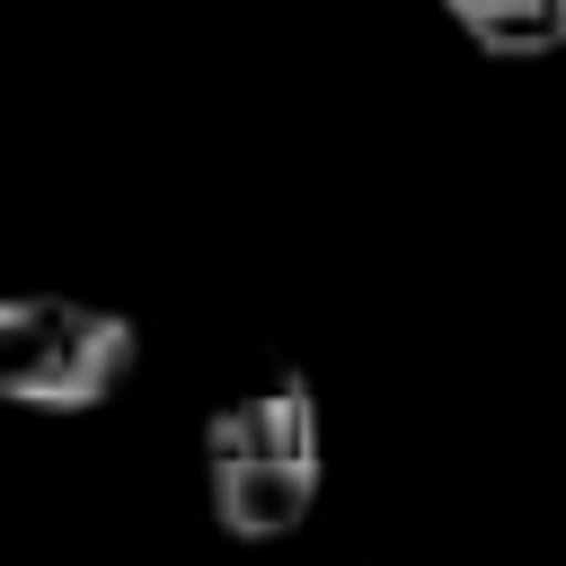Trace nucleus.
<instances>
[{
    "mask_svg": "<svg viewBox=\"0 0 566 566\" xmlns=\"http://www.w3.org/2000/svg\"><path fill=\"white\" fill-rule=\"evenodd\" d=\"M318 389L292 363L203 407V495L230 539H292L318 504Z\"/></svg>",
    "mask_w": 566,
    "mask_h": 566,
    "instance_id": "nucleus-1",
    "label": "nucleus"
},
{
    "mask_svg": "<svg viewBox=\"0 0 566 566\" xmlns=\"http://www.w3.org/2000/svg\"><path fill=\"white\" fill-rule=\"evenodd\" d=\"M133 371V318L80 292H18L0 301V398L80 416L115 398Z\"/></svg>",
    "mask_w": 566,
    "mask_h": 566,
    "instance_id": "nucleus-2",
    "label": "nucleus"
},
{
    "mask_svg": "<svg viewBox=\"0 0 566 566\" xmlns=\"http://www.w3.org/2000/svg\"><path fill=\"white\" fill-rule=\"evenodd\" d=\"M442 9L478 53H504V62H531V53L566 44V0H442Z\"/></svg>",
    "mask_w": 566,
    "mask_h": 566,
    "instance_id": "nucleus-3",
    "label": "nucleus"
}]
</instances>
